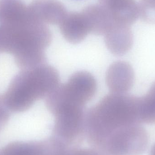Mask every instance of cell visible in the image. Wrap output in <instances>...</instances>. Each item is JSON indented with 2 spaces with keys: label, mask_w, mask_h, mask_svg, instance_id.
Listing matches in <instances>:
<instances>
[{
  "label": "cell",
  "mask_w": 155,
  "mask_h": 155,
  "mask_svg": "<svg viewBox=\"0 0 155 155\" xmlns=\"http://www.w3.org/2000/svg\"><path fill=\"white\" fill-rule=\"evenodd\" d=\"M140 124V97L111 93L85 112L84 134L98 151L116 132Z\"/></svg>",
  "instance_id": "6da1fadb"
},
{
  "label": "cell",
  "mask_w": 155,
  "mask_h": 155,
  "mask_svg": "<svg viewBox=\"0 0 155 155\" xmlns=\"http://www.w3.org/2000/svg\"><path fill=\"white\" fill-rule=\"evenodd\" d=\"M29 11L23 20L0 24V53L11 55L22 69L45 64V50L52 41L47 25L35 19Z\"/></svg>",
  "instance_id": "7a4b0ae2"
},
{
  "label": "cell",
  "mask_w": 155,
  "mask_h": 155,
  "mask_svg": "<svg viewBox=\"0 0 155 155\" xmlns=\"http://www.w3.org/2000/svg\"><path fill=\"white\" fill-rule=\"evenodd\" d=\"M59 84L60 76L56 69L41 64L22 69L13 78L2 95L11 113H23L36 101L46 97Z\"/></svg>",
  "instance_id": "3957f363"
},
{
  "label": "cell",
  "mask_w": 155,
  "mask_h": 155,
  "mask_svg": "<svg viewBox=\"0 0 155 155\" xmlns=\"http://www.w3.org/2000/svg\"><path fill=\"white\" fill-rule=\"evenodd\" d=\"M148 137L140 124L126 127L108 140L101 155H140L147 149Z\"/></svg>",
  "instance_id": "277c9868"
},
{
  "label": "cell",
  "mask_w": 155,
  "mask_h": 155,
  "mask_svg": "<svg viewBox=\"0 0 155 155\" xmlns=\"http://www.w3.org/2000/svg\"><path fill=\"white\" fill-rule=\"evenodd\" d=\"M84 107L68 106L54 115L53 137L70 146L84 135Z\"/></svg>",
  "instance_id": "5b68a950"
},
{
  "label": "cell",
  "mask_w": 155,
  "mask_h": 155,
  "mask_svg": "<svg viewBox=\"0 0 155 155\" xmlns=\"http://www.w3.org/2000/svg\"><path fill=\"white\" fill-rule=\"evenodd\" d=\"M66 97L74 104L84 107L96 92L97 84L94 77L87 71L75 73L67 83L63 84Z\"/></svg>",
  "instance_id": "8992f818"
},
{
  "label": "cell",
  "mask_w": 155,
  "mask_h": 155,
  "mask_svg": "<svg viewBox=\"0 0 155 155\" xmlns=\"http://www.w3.org/2000/svg\"><path fill=\"white\" fill-rule=\"evenodd\" d=\"M134 81V69L127 62H115L107 70V84L112 93L127 94L133 87Z\"/></svg>",
  "instance_id": "52a82bcc"
},
{
  "label": "cell",
  "mask_w": 155,
  "mask_h": 155,
  "mask_svg": "<svg viewBox=\"0 0 155 155\" xmlns=\"http://www.w3.org/2000/svg\"><path fill=\"white\" fill-rule=\"evenodd\" d=\"M32 15L45 24L59 25L67 13L57 0H34L28 6Z\"/></svg>",
  "instance_id": "ba28073f"
},
{
  "label": "cell",
  "mask_w": 155,
  "mask_h": 155,
  "mask_svg": "<svg viewBox=\"0 0 155 155\" xmlns=\"http://www.w3.org/2000/svg\"><path fill=\"white\" fill-rule=\"evenodd\" d=\"M107 49L113 54L121 56L128 52L133 44L130 26L114 22L104 34Z\"/></svg>",
  "instance_id": "9c48e42d"
},
{
  "label": "cell",
  "mask_w": 155,
  "mask_h": 155,
  "mask_svg": "<svg viewBox=\"0 0 155 155\" xmlns=\"http://www.w3.org/2000/svg\"><path fill=\"white\" fill-rule=\"evenodd\" d=\"M100 4L116 22L130 26L139 15L134 0H99Z\"/></svg>",
  "instance_id": "30bf717a"
},
{
  "label": "cell",
  "mask_w": 155,
  "mask_h": 155,
  "mask_svg": "<svg viewBox=\"0 0 155 155\" xmlns=\"http://www.w3.org/2000/svg\"><path fill=\"white\" fill-rule=\"evenodd\" d=\"M59 25L61 33L71 43L81 42L90 33L82 12L67 13Z\"/></svg>",
  "instance_id": "8fae6325"
},
{
  "label": "cell",
  "mask_w": 155,
  "mask_h": 155,
  "mask_svg": "<svg viewBox=\"0 0 155 155\" xmlns=\"http://www.w3.org/2000/svg\"><path fill=\"white\" fill-rule=\"evenodd\" d=\"M89 33L104 35L114 22L106 10L101 5H92L82 11Z\"/></svg>",
  "instance_id": "7c38bea8"
},
{
  "label": "cell",
  "mask_w": 155,
  "mask_h": 155,
  "mask_svg": "<svg viewBox=\"0 0 155 155\" xmlns=\"http://www.w3.org/2000/svg\"><path fill=\"white\" fill-rule=\"evenodd\" d=\"M49 140L11 142L0 150L1 155H48Z\"/></svg>",
  "instance_id": "4fadbf2b"
},
{
  "label": "cell",
  "mask_w": 155,
  "mask_h": 155,
  "mask_svg": "<svg viewBox=\"0 0 155 155\" xmlns=\"http://www.w3.org/2000/svg\"><path fill=\"white\" fill-rule=\"evenodd\" d=\"M70 147L55 137L50 138V146L48 155H68Z\"/></svg>",
  "instance_id": "5bb4252c"
},
{
  "label": "cell",
  "mask_w": 155,
  "mask_h": 155,
  "mask_svg": "<svg viewBox=\"0 0 155 155\" xmlns=\"http://www.w3.org/2000/svg\"><path fill=\"white\" fill-rule=\"evenodd\" d=\"M11 113L0 94V132L3 129L10 120Z\"/></svg>",
  "instance_id": "9a60e30c"
},
{
  "label": "cell",
  "mask_w": 155,
  "mask_h": 155,
  "mask_svg": "<svg viewBox=\"0 0 155 155\" xmlns=\"http://www.w3.org/2000/svg\"><path fill=\"white\" fill-rule=\"evenodd\" d=\"M69 155H101L93 148H71Z\"/></svg>",
  "instance_id": "2e32d148"
},
{
  "label": "cell",
  "mask_w": 155,
  "mask_h": 155,
  "mask_svg": "<svg viewBox=\"0 0 155 155\" xmlns=\"http://www.w3.org/2000/svg\"><path fill=\"white\" fill-rule=\"evenodd\" d=\"M145 95L155 107V82L152 85L148 93Z\"/></svg>",
  "instance_id": "e0dca14e"
},
{
  "label": "cell",
  "mask_w": 155,
  "mask_h": 155,
  "mask_svg": "<svg viewBox=\"0 0 155 155\" xmlns=\"http://www.w3.org/2000/svg\"><path fill=\"white\" fill-rule=\"evenodd\" d=\"M150 155H155V144L153 146L150 152Z\"/></svg>",
  "instance_id": "ac0fdd59"
},
{
  "label": "cell",
  "mask_w": 155,
  "mask_h": 155,
  "mask_svg": "<svg viewBox=\"0 0 155 155\" xmlns=\"http://www.w3.org/2000/svg\"><path fill=\"white\" fill-rule=\"evenodd\" d=\"M0 155H1V154H0Z\"/></svg>",
  "instance_id": "d6986e66"
}]
</instances>
